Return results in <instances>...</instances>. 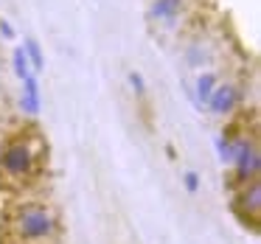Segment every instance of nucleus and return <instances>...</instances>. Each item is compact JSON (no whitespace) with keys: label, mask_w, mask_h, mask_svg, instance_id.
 <instances>
[{"label":"nucleus","mask_w":261,"mask_h":244,"mask_svg":"<svg viewBox=\"0 0 261 244\" xmlns=\"http://www.w3.org/2000/svg\"><path fill=\"white\" fill-rule=\"evenodd\" d=\"M6 236L12 244H54L62 236V219L51 202L29 199L6 213Z\"/></svg>","instance_id":"f257e3e1"},{"label":"nucleus","mask_w":261,"mask_h":244,"mask_svg":"<svg viewBox=\"0 0 261 244\" xmlns=\"http://www.w3.org/2000/svg\"><path fill=\"white\" fill-rule=\"evenodd\" d=\"M42 143L34 132H9L0 143V182L12 188H23L37 180L42 169Z\"/></svg>","instance_id":"f03ea898"},{"label":"nucleus","mask_w":261,"mask_h":244,"mask_svg":"<svg viewBox=\"0 0 261 244\" xmlns=\"http://www.w3.org/2000/svg\"><path fill=\"white\" fill-rule=\"evenodd\" d=\"M230 177H227V185L239 188L247 185V182L258 180L261 174V149H258V138L250 135V132H242L236 141V149H233V160H230Z\"/></svg>","instance_id":"7ed1b4c3"},{"label":"nucleus","mask_w":261,"mask_h":244,"mask_svg":"<svg viewBox=\"0 0 261 244\" xmlns=\"http://www.w3.org/2000/svg\"><path fill=\"white\" fill-rule=\"evenodd\" d=\"M242 101H244V82L242 79H222L216 85V90L211 93V98L205 101V110H208L211 118L227 121L236 115Z\"/></svg>","instance_id":"20e7f679"},{"label":"nucleus","mask_w":261,"mask_h":244,"mask_svg":"<svg viewBox=\"0 0 261 244\" xmlns=\"http://www.w3.org/2000/svg\"><path fill=\"white\" fill-rule=\"evenodd\" d=\"M233 210L242 216V222L258 225V216H261V182L258 180L233 188Z\"/></svg>","instance_id":"39448f33"},{"label":"nucleus","mask_w":261,"mask_h":244,"mask_svg":"<svg viewBox=\"0 0 261 244\" xmlns=\"http://www.w3.org/2000/svg\"><path fill=\"white\" fill-rule=\"evenodd\" d=\"M191 12V0H149V20L160 25H177L180 20L188 17Z\"/></svg>","instance_id":"423d86ee"},{"label":"nucleus","mask_w":261,"mask_h":244,"mask_svg":"<svg viewBox=\"0 0 261 244\" xmlns=\"http://www.w3.org/2000/svg\"><path fill=\"white\" fill-rule=\"evenodd\" d=\"M42 110V93H40V76L29 73L25 79H20V113L37 118Z\"/></svg>","instance_id":"0eeeda50"},{"label":"nucleus","mask_w":261,"mask_h":244,"mask_svg":"<svg viewBox=\"0 0 261 244\" xmlns=\"http://www.w3.org/2000/svg\"><path fill=\"white\" fill-rule=\"evenodd\" d=\"M222 82V73L219 70H202V73H197V79H194V104L197 107H205V101L211 98V93L216 90V85Z\"/></svg>","instance_id":"6e6552de"},{"label":"nucleus","mask_w":261,"mask_h":244,"mask_svg":"<svg viewBox=\"0 0 261 244\" xmlns=\"http://www.w3.org/2000/svg\"><path fill=\"white\" fill-rule=\"evenodd\" d=\"M239 135H242V132H236L233 126H225V129L216 135V157L225 166H230V160H233V149H236Z\"/></svg>","instance_id":"1a4fd4ad"},{"label":"nucleus","mask_w":261,"mask_h":244,"mask_svg":"<svg viewBox=\"0 0 261 244\" xmlns=\"http://www.w3.org/2000/svg\"><path fill=\"white\" fill-rule=\"evenodd\" d=\"M23 51H25V59H29V65H31V70H34L37 76L45 70V57H42V48H40V42L37 40H25L23 42Z\"/></svg>","instance_id":"9d476101"},{"label":"nucleus","mask_w":261,"mask_h":244,"mask_svg":"<svg viewBox=\"0 0 261 244\" xmlns=\"http://www.w3.org/2000/svg\"><path fill=\"white\" fill-rule=\"evenodd\" d=\"M12 68H14V76H17V79H25L29 73H34V70H31V65H29V59H25L23 45H17L12 51Z\"/></svg>","instance_id":"9b49d317"},{"label":"nucleus","mask_w":261,"mask_h":244,"mask_svg":"<svg viewBox=\"0 0 261 244\" xmlns=\"http://www.w3.org/2000/svg\"><path fill=\"white\" fill-rule=\"evenodd\" d=\"M182 188H186V191L191 194V197H197L199 188H202V177H199V171L188 169L186 174H182Z\"/></svg>","instance_id":"f8f14e48"},{"label":"nucleus","mask_w":261,"mask_h":244,"mask_svg":"<svg viewBox=\"0 0 261 244\" xmlns=\"http://www.w3.org/2000/svg\"><path fill=\"white\" fill-rule=\"evenodd\" d=\"M126 79H129V87H132V93H135L138 98L146 96V79H143L141 70H129V73H126Z\"/></svg>","instance_id":"ddd939ff"},{"label":"nucleus","mask_w":261,"mask_h":244,"mask_svg":"<svg viewBox=\"0 0 261 244\" xmlns=\"http://www.w3.org/2000/svg\"><path fill=\"white\" fill-rule=\"evenodd\" d=\"M0 37H3V40H14V29L9 25V20H3V17H0Z\"/></svg>","instance_id":"4468645a"},{"label":"nucleus","mask_w":261,"mask_h":244,"mask_svg":"<svg viewBox=\"0 0 261 244\" xmlns=\"http://www.w3.org/2000/svg\"><path fill=\"white\" fill-rule=\"evenodd\" d=\"M9 132H12V129H9V124H6V118H3V113H0V143H3V138H6V135H9Z\"/></svg>","instance_id":"2eb2a0df"},{"label":"nucleus","mask_w":261,"mask_h":244,"mask_svg":"<svg viewBox=\"0 0 261 244\" xmlns=\"http://www.w3.org/2000/svg\"><path fill=\"white\" fill-rule=\"evenodd\" d=\"M3 96H6V93H3V82H0V101H3Z\"/></svg>","instance_id":"dca6fc26"},{"label":"nucleus","mask_w":261,"mask_h":244,"mask_svg":"<svg viewBox=\"0 0 261 244\" xmlns=\"http://www.w3.org/2000/svg\"><path fill=\"white\" fill-rule=\"evenodd\" d=\"M0 82H3V68H0Z\"/></svg>","instance_id":"f3484780"}]
</instances>
